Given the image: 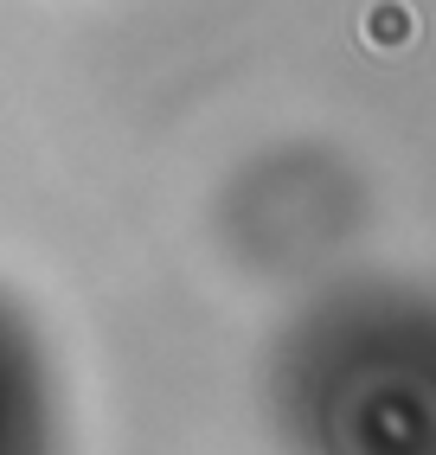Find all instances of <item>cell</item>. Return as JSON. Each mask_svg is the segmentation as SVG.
Returning a JSON list of instances; mask_svg holds the SVG:
<instances>
[{
	"mask_svg": "<svg viewBox=\"0 0 436 455\" xmlns=\"http://www.w3.org/2000/svg\"><path fill=\"white\" fill-rule=\"evenodd\" d=\"M270 417L295 455H436V289L308 301L270 353Z\"/></svg>",
	"mask_w": 436,
	"mask_h": 455,
	"instance_id": "6da1fadb",
	"label": "cell"
},
{
	"mask_svg": "<svg viewBox=\"0 0 436 455\" xmlns=\"http://www.w3.org/2000/svg\"><path fill=\"white\" fill-rule=\"evenodd\" d=\"M0 455H65L52 353L7 289H0Z\"/></svg>",
	"mask_w": 436,
	"mask_h": 455,
	"instance_id": "7a4b0ae2",
	"label": "cell"
}]
</instances>
